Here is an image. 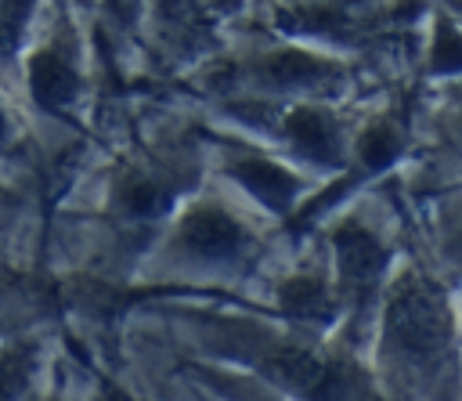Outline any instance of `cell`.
Returning a JSON list of instances; mask_svg holds the SVG:
<instances>
[{
    "instance_id": "9a60e30c",
    "label": "cell",
    "mask_w": 462,
    "mask_h": 401,
    "mask_svg": "<svg viewBox=\"0 0 462 401\" xmlns=\"http://www.w3.org/2000/svg\"><path fill=\"white\" fill-rule=\"evenodd\" d=\"M458 54H462L458 33H455L451 25H440V29H437V43H433V65H437V69H455V65H458Z\"/></svg>"
},
{
    "instance_id": "5bb4252c",
    "label": "cell",
    "mask_w": 462,
    "mask_h": 401,
    "mask_svg": "<svg viewBox=\"0 0 462 401\" xmlns=\"http://www.w3.org/2000/svg\"><path fill=\"white\" fill-rule=\"evenodd\" d=\"M29 11H32V0H0V54L14 51Z\"/></svg>"
},
{
    "instance_id": "52a82bcc",
    "label": "cell",
    "mask_w": 462,
    "mask_h": 401,
    "mask_svg": "<svg viewBox=\"0 0 462 401\" xmlns=\"http://www.w3.org/2000/svg\"><path fill=\"white\" fill-rule=\"evenodd\" d=\"M285 134L296 141V148L303 155H310L314 163H339L343 148H339V126L328 112L321 108H296L285 116Z\"/></svg>"
},
{
    "instance_id": "ba28073f",
    "label": "cell",
    "mask_w": 462,
    "mask_h": 401,
    "mask_svg": "<svg viewBox=\"0 0 462 401\" xmlns=\"http://www.w3.org/2000/svg\"><path fill=\"white\" fill-rule=\"evenodd\" d=\"M231 173H235V181H238L253 199H260V202L271 206V210H289V202L296 199V181H292L278 163H271V159H260V155L238 159V163L231 166Z\"/></svg>"
},
{
    "instance_id": "8992f818",
    "label": "cell",
    "mask_w": 462,
    "mask_h": 401,
    "mask_svg": "<svg viewBox=\"0 0 462 401\" xmlns=\"http://www.w3.org/2000/svg\"><path fill=\"white\" fill-rule=\"evenodd\" d=\"M256 79L274 87V90H289V87H328L339 79V69L321 61V58H310V54H300V51H282V54H271L256 65Z\"/></svg>"
},
{
    "instance_id": "7c38bea8",
    "label": "cell",
    "mask_w": 462,
    "mask_h": 401,
    "mask_svg": "<svg viewBox=\"0 0 462 401\" xmlns=\"http://www.w3.org/2000/svg\"><path fill=\"white\" fill-rule=\"evenodd\" d=\"M357 148H361V163L368 170H383V166H390L401 155V130L393 123H386V119L372 123Z\"/></svg>"
},
{
    "instance_id": "2e32d148",
    "label": "cell",
    "mask_w": 462,
    "mask_h": 401,
    "mask_svg": "<svg viewBox=\"0 0 462 401\" xmlns=\"http://www.w3.org/2000/svg\"><path fill=\"white\" fill-rule=\"evenodd\" d=\"M137 4H141V0H108L112 14H116L119 22H134V14H137Z\"/></svg>"
},
{
    "instance_id": "7a4b0ae2",
    "label": "cell",
    "mask_w": 462,
    "mask_h": 401,
    "mask_svg": "<svg viewBox=\"0 0 462 401\" xmlns=\"http://www.w3.org/2000/svg\"><path fill=\"white\" fill-rule=\"evenodd\" d=\"M263 365H267V372H271L282 387H289V390L300 394V397H310V401H336V397L343 394V372H339L328 358H321V354H314V350H303V347H278L274 354L263 358Z\"/></svg>"
},
{
    "instance_id": "5b68a950",
    "label": "cell",
    "mask_w": 462,
    "mask_h": 401,
    "mask_svg": "<svg viewBox=\"0 0 462 401\" xmlns=\"http://www.w3.org/2000/svg\"><path fill=\"white\" fill-rule=\"evenodd\" d=\"M29 90L32 98L51 108V112H65L79 90V76H76V65L65 51H36L29 58Z\"/></svg>"
},
{
    "instance_id": "277c9868",
    "label": "cell",
    "mask_w": 462,
    "mask_h": 401,
    "mask_svg": "<svg viewBox=\"0 0 462 401\" xmlns=\"http://www.w3.org/2000/svg\"><path fill=\"white\" fill-rule=\"evenodd\" d=\"M180 242L195 253V256H209V260H227L242 249L245 242V231L242 224L217 210V206H195L184 224H180Z\"/></svg>"
},
{
    "instance_id": "3957f363",
    "label": "cell",
    "mask_w": 462,
    "mask_h": 401,
    "mask_svg": "<svg viewBox=\"0 0 462 401\" xmlns=\"http://www.w3.org/2000/svg\"><path fill=\"white\" fill-rule=\"evenodd\" d=\"M336 256H339L343 285L354 296H365L375 289L383 264H386V249L372 231H365L361 224H343L336 231Z\"/></svg>"
},
{
    "instance_id": "8fae6325",
    "label": "cell",
    "mask_w": 462,
    "mask_h": 401,
    "mask_svg": "<svg viewBox=\"0 0 462 401\" xmlns=\"http://www.w3.org/2000/svg\"><path fill=\"white\" fill-rule=\"evenodd\" d=\"M278 25L285 33H321V36H336L343 29H350L346 14L332 4H296V7H282L278 11Z\"/></svg>"
},
{
    "instance_id": "4fadbf2b",
    "label": "cell",
    "mask_w": 462,
    "mask_h": 401,
    "mask_svg": "<svg viewBox=\"0 0 462 401\" xmlns=\"http://www.w3.org/2000/svg\"><path fill=\"white\" fill-rule=\"evenodd\" d=\"M29 368H32V350L14 347L0 354V401H18L25 394Z\"/></svg>"
},
{
    "instance_id": "30bf717a",
    "label": "cell",
    "mask_w": 462,
    "mask_h": 401,
    "mask_svg": "<svg viewBox=\"0 0 462 401\" xmlns=\"http://www.w3.org/2000/svg\"><path fill=\"white\" fill-rule=\"evenodd\" d=\"M278 300H282V311H289V314L300 318V322H328V318L336 314L332 293H328L325 282L314 278V275H292V278L282 285Z\"/></svg>"
},
{
    "instance_id": "9c48e42d",
    "label": "cell",
    "mask_w": 462,
    "mask_h": 401,
    "mask_svg": "<svg viewBox=\"0 0 462 401\" xmlns=\"http://www.w3.org/2000/svg\"><path fill=\"white\" fill-rule=\"evenodd\" d=\"M170 184L159 177V173H123L119 184H116V206L126 213V217H141V220H152L159 213H166L170 206Z\"/></svg>"
},
{
    "instance_id": "6da1fadb",
    "label": "cell",
    "mask_w": 462,
    "mask_h": 401,
    "mask_svg": "<svg viewBox=\"0 0 462 401\" xmlns=\"http://www.w3.org/2000/svg\"><path fill=\"white\" fill-rule=\"evenodd\" d=\"M448 311L433 285H426L415 275H404L386 303V332L397 347L411 354H433L448 340Z\"/></svg>"
}]
</instances>
